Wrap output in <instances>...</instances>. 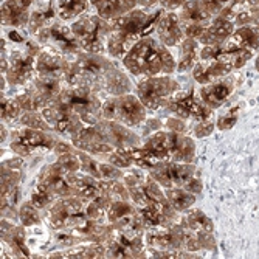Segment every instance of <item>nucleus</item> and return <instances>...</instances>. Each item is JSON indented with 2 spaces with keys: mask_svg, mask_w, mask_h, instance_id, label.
<instances>
[{
  "mask_svg": "<svg viewBox=\"0 0 259 259\" xmlns=\"http://www.w3.org/2000/svg\"><path fill=\"white\" fill-rule=\"evenodd\" d=\"M73 58L65 78L68 85L85 87L98 95L104 93L107 97L124 95L131 90L129 78L110 58L87 52H79Z\"/></svg>",
  "mask_w": 259,
  "mask_h": 259,
  "instance_id": "obj_1",
  "label": "nucleus"
},
{
  "mask_svg": "<svg viewBox=\"0 0 259 259\" xmlns=\"http://www.w3.org/2000/svg\"><path fill=\"white\" fill-rule=\"evenodd\" d=\"M164 10L161 8L158 13L146 14L143 10L135 8L124 16H120L110 20V33L107 39V53L110 58L123 59L132 47L143 37L149 34L152 20L160 17Z\"/></svg>",
  "mask_w": 259,
  "mask_h": 259,
  "instance_id": "obj_2",
  "label": "nucleus"
},
{
  "mask_svg": "<svg viewBox=\"0 0 259 259\" xmlns=\"http://www.w3.org/2000/svg\"><path fill=\"white\" fill-rule=\"evenodd\" d=\"M126 68L134 75L157 76L174 72L177 64L166 45L152 36H143L123 58Z\"/></svg>",
  "mask_w": 259,
  "mask_h": 259,
  "instance_id": "obj_3",
  "label": "nucleus"
},
{
  "mask_svg": "<svg viewBox=\"0 0 259 259\" xmlns=\"http://www.w3.org/2000/svg\"><path fill=\"white\" fill-rule=\"evenodd\" d=\"M70 27H72V31L79 42L82 52L101 55L107 50L110 20L103 19L95 11H87L79 16Z\"/></svg>",
  "mask_w": 259,
  "mask_h": 259,
  "instance_id": "obj_4",
  "label": "nucleus"
},
{
  "mask_svg": "<svg viewBox=\"0 0 259 259\" xmlns=\"http://www.w3.org/2000/svg\"><path fill=\"white\" fill-rule=\"evenodd\" d=\"M64 107L70 109L82 120L84 124L93 126L101 118L103 103L98 97V93L92 92L85 87L68 85L67 89L61 90L58 98L55 100Z\"/></svg>",
  "mask_w": 259,
  "mask_h": 259,
  "instance_id": "obj_5",
  "label": "nucleus"
},
{
  "mask_svg": "<svg viewBox=\"0 0 259 259\" xmlns=\"http://www.w3.org/2000/svg\"><path fill=\"white\" fill-rule=\"evenodd\" d=\"M40 52V44L28 40L25 50L17 47L10 50V53H2V70L10 84H25L31 81L36 72L37 55Z\"/></svg>",
  "mask_w": 259,
  "mask_h": 259,
  "instance_id": "obj_6",
  "label": "nucleus"
},
{
  "mask_svg": "<svg viewBox=\"0 0 259 259\" xmlns=\"http://www.w3.org/2000/svg\"><path fill=\"white\" fill-rule=\"evenodd\" d=\"M82 200L73 199L70 196L55 202L45 216L47 224L53 230H58L59 233H68L73 228L79 227L82 222L87 221V206L84 205Z\"/></svg>",
  "mask_w": 259,
  "mask_h": 259,
  "instance_id": "obj_7",
  "label": "nucleus"
},
{
  "mask_svg": "<svg viewBox=\"0 0 259 259\" xmlns=\"http://www.w3.org/2000/svg\"><path fill=\"white\" fill-rule=\"evenodd\" d=\"M101 115L104 120L113 123H123L127 126H135L145 120V104L132 95H118L112 97L103 103Z\"/></svg>",
  "mask_w": 259,
  "mask_h": 259,
  "instance_id": "obj_8",
  "label": "nucleus"
},
{
  "mask_svg": "<svg viewBox=\"0 0 259 259\" xmlns=\"http://www.w3.org/2000/svg\"><path fill=\"white\" fill-rule=\"evenodd\" d=\"M61 90L59 79L37 76V79H33L25 92L19 93L16 101L22 109H28L30 112L42 110L58 98Z\"/></svg>",
  "mask_w": 259,
  "mask_h": 259,
  "instance_id": "obj_9",
  "label": "nucleus"
},
{
  "mask_svg": "<svg viewBox=\"0 0 259 259\" xmlns=\"http://www.w3.org/2000/svg\"><path fill=\"white\" fill-rule=\"evenodd\" d=\"M179 90V84L163 75L146 76L137 85V93L140 101L149 109H158L166 104L168 100Z\"/></svg>",
  "mask_w": 259,
  "mask_h": 259,
  "instance_id": "obj_10",
  "label": "nucleus"
},
{
  "mask_svg": "<svg viewBox=\"0 0 259 259\" xmlns=\"http://www.w3.org/2000/svg\"><path fill=\"white\" fill-rule=\"evenodd\" d=\"M36 36L42 47H49L64 56H75L82 52L79 42L72 31V27H67L62 20L52 23L50 27L44 28Z\"/></svg>",
  "mask_w": 259,
  "mask_h": 259,
  "instance_id": "obj_11",
  "label": "nucleus"
},
{
  "mask_svg": "<svg viewBox=\"0 0 259 259\" xmlns=\"http://www.w3.org/2000/svg\"><path fill=\"white\" fill-rule=\"evenodd\" d=\"M177 16L185 36L193 39H199L211 20L216 17L206 10L202 0H186L185 5L177 10Z\"/></svg>",
  "mask_w": 259,
  "mask_h": 259,
  "instance_id": "obj_12",
  "label": "nucleus"
},
{
  "mask_svg": "<svg viewBox=\"0 0 259 259\" xmlns=\"http://www.w3.org/2000/svg\"><path fill=\"white\" fill-rule=\"evenodd\" d=\"M194 168L182 161H161L151 168V177L166 190L185 186L193 179Z\"/></svg>",
  "mask_w": 259,
  "mask_h": 259,
  "instance_id": "obj_13",
  "label": "nucleus"
},
{
  "mask_svg": "<svg viewBox=\"0 0 259 259\" xmlns=\"http://www.w3.org/2000/svg\"><path fill=\"white\" fill-rule=\"evenodd\" d=\"M44 118L52 126L53 131L59 134H67L70 137L78 135L84 129V123L76 113H73L70 109L64 107L58 101H53L49 107L40 110Z\"/></svg>",
  "mask_w": 259,
  "mask_h": 259,
  "instance_id": "obj_14",
  "label": "nucleus"
},
{
  "mask_svg": "<svg viewBox=\"0 0 259 259\" xmlns=\"http://www.w3.org/2000/svg\"><path fill=\"white\" fill-rule=\"evenodd\" d=\"M49 131L40 132V129L34 127H25V129H19L14 134V138L11 141V148L14 152L19 155L25 157L30 155L36 151H47L55 148V140L47 134Z\"/></svg>",
  "mask_w": 259,
  "mask_h": 259,
  "instance_id": "obj_15",
  "label": "nucleus"
},
{
  "mask_svg": "<svg viewBox=\"0 0 259 259\" xmlns=\"http://www.w3.org/2000/svg\"><path fill=\"white\" fill-rule=\"evenodd\" d=\"M168 107L176 112L180 118H194L199 121L209 120L213 109L208 107L202 100L197 101L193 93H174L168 100Z\"/></svg>",
  "mask_w": 259,
  "mask_h": 259,
  "instance_id": "obj_16",
  "label": "nucleus"
},
{
  "mask_svg": "<svg viewBox=\"0 0 259 259\" xmlns=\"http://www.w3.org/2000/svg\"><path fill=\"white\" fill-rule=\"evenodd\" d=\"M67 56L55 52L49 47H42L39 55H37V62H36V72L37 76L42 78H53V79H64L67 78V73L70 70V61L65 59Z\"/></svg>",
  "mask_w": 259,
  "mask_h": 259,
  "instance_id": "obj_17",
  "label": "nucleus"
},
{
  "mask_svg": "<svg viewBox=\"0 0 259 259\" xmlns=\"http://www.w3.org/2000/svg\"><path fill=\"white\" fill-rule=\"evenodd\" d=\"M155 33L166 47H177L186 37L182 30L177 11H163L155 23Z\"/></svg>",
  "mask_w": 259,
  "mask_h": 259,
  "instance_id": "obj_18",
  "label": "nucleus"
},
{
  "mask_svg": "<svg viewBox=\"0 0 259 259\" xmlns=\"http://www.w3.org/2000/svg\"><path fill=\"white\" fill-rule=\"evenodd\" d=\"M55 17H58L53 0H34L30 8V19L27 28L33 34H39L44 28L55 23Z\"/></svg>",
  "mask_w": 259,
  "mask_h": 259,
  "instance_id": "obj_19",
  "label": "nucleus"
},
{
  "mask_svg": "<svg viewBox=\"0 0 259 259\" xmlns=\"http://www.w3.org/2000/svg\"><path fill=\"white\" fill-rule=\"evenodd\" d=\"M234 82L233 78H221V79H216V81H211L208 84H202V89H200V100L211 109L214 107H219L228 97L230 93L234 90Z\"/></svg>",
  "mask_w": 259,
  "mask_h": 259,
  "instance_id": "obj_20",
  "label": "nucleus"
},
{
  "mask_svg": "<svg viewBox=\"0 0 259 259\" xmlns=\"http://www.w3.org/2000/svg\"><path fill=\"white\" fill-rule=\"evenodd\" d=\"M234 30H236V25L225 16L219 14L211 20V23L203 30L197 40L200 42V45H222L233 34Z\"/></svg>",
  "mask_w": 259,
  "mask_h": 259,
  "instance_id": "obj_21",
  "label": "nucleus"
},
{
  "mask_svg": "<svg viewBox=\"0 0 259 259\" xmlns=\"http://www.w3.org/2000/svg\"><path fill=\"white\" fill-rule=\"evenodd\" d=\"M90 7L106 20H113L138 7V0H89Z\"/></svg>",
  "mask_w": 259,
  "mask_h": 259,
  "instance_id": "obj_22",
  "label": "nucleus"
},
{
  "mask_svg": "<svg viewBox=\"0 0 259 259\" xmlns=\"http://www.w3.org/2000/svg\"><path fill=\"white\" fill-rule=\"evenodd\" d=\"M30 8H25L19 0H5L2 4V23L7 27H23L28 23Z\"/></svg>",
  "mask_w": 259,
  "mask_h": 259,
  "instance_id": "obj_23",
  "label": "nucleus"
},
{
  "mask_svg": "<svg viewBox=\"0 0 259 259\" xmlns=\"http://www.w3.org/2000/svg\"><path fill=\"white\" fill-rule=\"evenodd\" d=\"M179 49H180V56L177 62V72H186V70L194 68L197 59L200 58V49H202L200 42L193 37H185L179 45Z\"/></svg>",
  "mask_w": 259,
  "mask_h": 259,
  "instance_id": "obj_24",
  "label": "nucleus"
},
{
  "mask_svg": "<svg viewBox=\"0 0 259 259\" xmlns=\"http://www.w3.org/2000/svg\"><path fill=\"white\" fill-rule=\"evenodd\" d=\"M53 5H55L58 19L62 22L76 20L90 8L89 0H53Z\"/></svg>",
  "mask_w": 259,
  "mask_h": 259,
  "instance_id": "obj_25",
  "label": "nucleus"
},
{
  "mask_svg": "<svg viewBox=\"0 0 259 259\" xmlns=\"http://www.w3.org/2000/svg\"><path fill=\"white\" fill-rule=\"evenodd\" d=\"M168 200L171 202V205L174 206V209L182 211L190 208L194 203V194L190 191H183L180 188H172V190H168Z\"/></svg>",
  "mask_w": 259,
  "mask_h": 259,
  "instance_id": "obj_26",
  "label": "nucleus"
},
{
  "mask_svg": "<svg viewBox=\"0 0 259 259\" xmlns=\"http://www.w3.org/2000/svg\"><path fill=\"white\" fill-rule=\"evenodd\" d=\"M37 209L39 208H36L31 202H27L25 205L22 206V209H20V219H22V222L25 224V225H28V227L37 224L40 221V218L37 214Z\"/></svg>",
  "mask_w": 259,
  "mask_h": 259,
  "instance_id": "obj_27",
  "label": "nucleus"
},
{
  "mask_svg": "<svg viewBox=\"0 0 259 259\" xmlns=\"http://www.w3.org/2000/svg\"><path fill=\"white\" fill-rule=\"evenodd\" d=\"M20 109L22 107L17 104L16 100H2V118L8 123L13 121L19 116Z\"/></svg>",
  "mask_w": 259,
  "mask_h": 259,
  "instance_id": "obj_28",
  "label": "nucleus"
},
{
  "mask_svg": "<svg viewBox=\"0 0 259 259\" xmlns=\"http://www.w3.org/2000/svg\"><path fill=\"white\" fill-rule=\"evenodd\" d=\"M230 2L231 0H202V4L213 16H219L228 7Z\"/></svg>",
  "mask_w": 259,
  "mask_h": 259,
  "instance_id": "obj_29",
  "label": "nucleus"
},
{
  "mask_svg": "<svg viewBox=\"0 0 259 259\" xmlns=\"http://www.w3.org/2000/svg\"><path fill=\"white\" fill-rule=\"evenodd\" d=\"M186 0H160V5L164 11H177L185 5Z\"/></svg>",
  "mask_w": 259,
  "mask_h": 259,
  "instance_id": "obj_30",
  "label": "nucleus"
},
{
  "mask_svg": "<svg viewBox=\"0 0 259 259\" xmlns=\"http://www.w3.org/2000/svg\"><path fill=\"white\" fill-rule=\"evenodd\" d=\"M155 4H160V0H138V7H143V8H151Z\"/></svg>",
  "mask_w": 259,
  "mask_h": 259,
  "instance_id": "obj_31",
  "label": "nucleus"
},
{
  "mask_svg": "<svg viewBox=\"0 0 259 259\" xmlns=\"http://www.w3.org/2000/svg\"><path fill=\"white\" fill-rule=\"evenodd\" d=\"M256 70H259V53H257V58H256Z\"/></svg>",
  "mask_w": 259,
  "mask_h": 259,
  "instance_id": "obj_32",
  "label": "nucleus"
}]
</instances>
